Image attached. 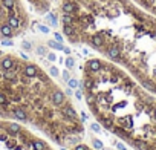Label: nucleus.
<instances>
[{"label":"nucleus","mask_w":156,"mask_h":150,"mask_svg":"<svg viewBox=\"0 0 156 150\" xmlns=\"http://www.w3.org/2000/svg\"><path fill=\"white\" fill-rule=\"evenodd\" d=\"M69 150H94L92 147H89L87 144H84V142H76V144H73V145H70L69 147Z\"/></svg>","instance_id":"obj_8"},{"label":"nucleus","mask_w":156,"mask_h":150,"mask_svg":"<svg viewBox=\"0 0 156 150\" xmlns=\"http://www.w3.org/2000/svg\"><path fill=\"white\" fill-rule=\"evenodd\" d=\"M132 2H135L138 6H141L147 12L156 16V0H132Z\"/></svg>","instance_id":"obj_7"},{"label":"nucleus","mask_w":156,"mask_h":150,"mask_svg":"<svg viewBox=\"0 0 156 150\" xmlns=\"http://www.w3.org/2000/svg\"><path fill=\"white\" fill-rule=\"evenodd\" d=\"M0 118L35 129L58 145H73L84 136L66 92L40 64L11 52L0 55Z\"/></svg>","instance_id":"obj_2"},{"label":"nucleus","mask_w":156,"mask_h":150,"mask_svg":"<svg viewBox=\"0 0 156 150\" xmlns=\"http://www.w3.org/2000/svg\"><path fill=\"white\" fill-rule=\"evenodd\" d=\"M148 150H156V144H154V145H153V147H150V148H148Z\"/></svg>","instance_id":"obj_9"},{"label":"nucleus","mask_w":156,"mask_h":150,"mask_svg":"<svg viewBox=\"0 0 156 150\" xmlns=\"http://www.w3.org/2000/svg\"><path fill=\"white\" fill-rule=\"evenodd\" d=\"M61 31L156 95V16L132 0H58Z\"/></svg>","instance_id":"obj_1"},{"label":"nucleus","mask_w":156,"mask_h":150,"mask_svg":"<svg viewBox=\"0 0 156 150\" xmlns=\"http://www.w3.org/2000/svg\"><path fill=\"white\" fill-rule=\"evenodd\" d=\"M26 2L38 12V14H44L49 11L51 8V0H26Z\"/></svg>","instance_id":"obj_6"},{"label":"nucleus","mask_w":156,"mask_h":150,"mask_svg":"<svg viewBox=\"0 0 156 150\" xmlns=\"http://www.w3.org/2000/svg\"><path fill=\"white\" fill-rule=\"evenodd\" d=\"M89 112L112 135L135 150L156 144V95L118 64L90 57L81 69Z\"/></svg>","instance_id":"obj_3"},{"label":"nucleus","mask_w":156,"mask_h":150,"mask_svg":"<svg viewBox=\"0 0 156 150\" xmlns=\"http://www.w3.org/2000/svg\"><path fill=\"white\" fill-rule=\"evenodd\" d=\"M29 25L31 17L23 0H0V41L20 37Z\"/></svg>","instance_id":"obj_5"},{"label":"nucleus","mask_w":156,"mask_h":150,"mask_svg":"<svg viewBox=\"0 0 156 150\" xmlns=\"http://www.w3.org/2000/svg\"><path fill=\"white\" fill-rule=\"evenodd\" d=\"M0 150H55L49 141L29 127L11 121L0 120Z\"/></svg>","instance_id":"obj_4"}]
</instances>
